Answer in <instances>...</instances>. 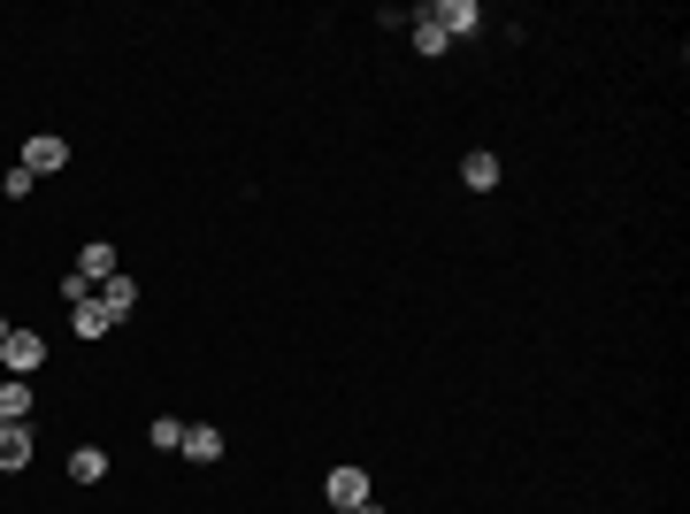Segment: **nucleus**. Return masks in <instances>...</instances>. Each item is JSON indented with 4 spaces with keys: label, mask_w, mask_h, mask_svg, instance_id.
Here are the masks:
<instances>
[{
    "label": "nucleus",
    "mask_w": 690,
    "mask_h": 514,
    "mask_svg": "<svg viewBox=\"0 0 690 514\" xmlns=\"http://www.w3.org/2000/svg\"><path fill=\"white\" fill-rule=\"evenodd\" d=\"M100 476H108V453L100 446H77L69 453V484H100Z\"/></svg>",
    "instance_id": "12"
},
{
    "label": "nucleus",
    "mask_w": 690,
    "mask_h": 514,
    "mask_svg": "<svg viewBox=\"0 0 690 514\" xmlns=\"http://www.w3.org/2000/svg\"><path fill=\"white\" fill-rule=\"evenodd\" d=\"M184 461H200V469L223 461V430H215V422H192V430H184Z\"/></svg>",
    "instance_id": "9"
},
{
    "label": "nucleus",
    "mask_w": 690,
    "mask_h": 514,
    "mask_svg": "<svg viewBox=\"0 0 690 514\" xmlns=\"http://www.w3.org/2000/svg\"><path fill=\"white\" fill-rule=\"evenodd\" d=\"M0 422H31V384H23V376L0 384Z\"/></svg>",
    "instance_id": "13"
},
{
    "label": "nucleus",
    "mask_w": 690,
    "mask_h": 514,
    "mask_svg": "<svg viewBox=\"0 0 690 514\" xmlns=\"http://www.w3.org/2000/svg\"><path fill=\"white\" fill-rule=\"evenodd\" d=\"M8 331H15V323H8V315H0V345H8Z\"/></svg>",
    "instance_id": "16"
},
{
    "label": "nucleus",
    "mask_w": 690,
    "mask_h": 514,
    "mask_svg": "<svg viewBox=\"0 0 690 514\" xmlns=\"http://www.w3.org/2000/svg\"><path fill=\"white\" fill-rule=\"evenodd\" d=\"M360 500H368V469H353V461L331 469V507H360Z\"/></svg>",
    "instance_id": "8"
},
{
    "label": "nucleus",
    "mask_w": 690,
    "mask_h": 514,
    "mask_svg": "<svg viewBox=\"0 0 690 514\" xmlns=\"http://www.w3.org/2000/svg\"><path fill=\"white\" fill-rule=\"evenodd\" d=\"M69 331H77V339H108L116 323H108V308H100V300H77V308H69Z\"/></svg>",
    "instance_id": "11"
},
{
    "label": "nucleus",
    "mask_w": 690,
    "mask_h": 514,
    "mask_svg": "<svg viewBox=\"0 0 690 514\" xmlns=\"http://www.w3.org/2000/svg\"><path fill=\"white\" fill-rule=\"evenodd\" d=\"M39 453V438H31V422H0V469H23Z\"/></svg>",
    "instance_id": "7"
},
{
    "label": "nucleus",
    "mask_w": 690,
    "mask_h": 514,
    "mask_svg": "<svg viewBox=\"0 0 690 514\" xmlns=\"http://www.w3.org/2000/svg\"><path fill=\"white\" fill-rule=\"evenodd\" d=\"M430 23H438L445 39H476V31H484V8H476V0H438Z\"/></svg>",
    "instance_id": "2"
},
{
    "label": "nucleus",
    "mask_w": 690,
    "mask_h": 514,
    "mask_svg": "<svg viewBox=\"0 0 690 514\" xmlns=\"http://www.w3.org/2000/svg\"><path fill=\"white\" fill-rule=\"evenodd\" d=\"M499 154H492V147H476V154H468V162H461V184H468V192H499Z\"/></svg>",
    "instance_id": "6"
},
{
    "label": "nucleus",
    "mask_w": 690,
    "mask_h": 514,
    "mask_svg": "<svg viewBox=\"0 0 690 514\" xmlns=\"http://www.w3.org/2000/svg\"><path fill=\"white\" fill-rule=\"evenodd\" d=\"M338 514H384V507H376V500H360V507H338Z\"/></svg>",
    "instance_id": "15"
},
{
    "label": "nucleus",
    "mask_w": 690,
    "mask_h": 514,
    "mask_svg": "<svg viewBox=\"0 0 690 514\" xmlns=\"http://www.w3.org/2000/svg\"><path fill=\"white\" fill-rule=\"evenodd\" d=\"M0 361H8V376H39V361H46V339L39 331H8V345H0Z\"/></svg>",
    "instance_id": "1"
},
{
    "label": "nucleus",
    "mask_w": 690,
    "mask_h": 514,
    "mask_svg": "<svg viewBox=\"0 0 690 514\" xmlns=\"http://www.w3.org/2000/svg\"><path fill=\"white\" fill-rule=\"evenodd\" d=\"M407 31H414V54H430V62H438V54L453 46V39H445V31L430 23V8H414V15H407Z\"/></svg>",
    "instance_id": "10"
},
{
    "label": "nucleus",
    "mask_w": 690,
    "mask_h": 514,
    "mask_svg": "<svg viewBox=\"0 0 690 514\" xmlns=\"http://www.w3.org/2000/svg\"><path fill=\"white\" fill-rule=\"evenodd\" d=\"M93 300H100V308H108V323L123 331V323H131V308H139V277H123V269H116V277H108Z\"/></svg>",
    "instance_id": "3"
},
{
    "label": "nucleus",
    "mask_w": 690,
    "mask_h": 514,
    "mask_svg": "<svg viewBox=\"0 0 690 514\" xmlns=\"http://www.w3.org/2000/svg\"><path fill=\"white\" fill-rule=\"evenodd\" d=\"M116 269H123V261H116V246H108V238H93V246H85V254H77V277H85V285H93V292H100V285H108V277H116Z\"/></svg>",
    "instance_id": "5"
},
{
    "label": "nucleus",
    "mask_w": 690,
    "mask_h": 514,
    "mask_svg": "<svg viewBox=\"0 0 690 514\" xmlns=\"http://www.w3.org/2000/svg\"><path fill=\"white\" fill-rule=\"evenodd\" d=\"M62 162H69V147H62L54 131H31V139H23V170L31 176H54Z\"/></svg>",
    "instance_id": "4"
},
{
    "label": "nucleus",
    "mask_w": 690,
    "mask_h": 514,
    "mask_svg": "<svg viewBox=\"0 0 690 514\" xmlns=\"http://www.w3.org/2000/svg\"><path fill=\"white\" fill-rule=\"evenodd\" d=\"M147 438H154L162 453H176V446H184V422H176V415H154V430H147Z\"/></svg>",
    "instance_id": "14"
}]
</instances>
